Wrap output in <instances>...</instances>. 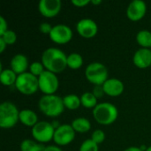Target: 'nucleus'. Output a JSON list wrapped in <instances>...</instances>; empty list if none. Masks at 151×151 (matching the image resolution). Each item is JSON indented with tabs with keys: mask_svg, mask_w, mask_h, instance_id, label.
Wrapping results in <instances>:
<instances>
[{
	"mask_svg": "<svg viewBox=\"0 0 151 151\" xmlns=\"http://www.w3.org/2000/svg\"><path fill=\"white\" fill-rule=\"evenodd\" d=\"M42 63L46 70L54 73H59L67 66V56L60 49L48 48L42 54Z\"/></svg>",
	"mask_w": 151,
	"mask_h": 151,
	"instance_id": "nucleus-1",
	"label": "nucleus"
},
{
	"mask_svg": "<svg viewBox=\"0 0 151 151\" xmlns=\"http://www.w3.org/2000/svg\"><path fill=\"white\" fill-rule=\"evenodd\" d=\"M40 111L46 116L55 118L59 116L65 109L63 98L57 95H44L38 103Z\"/></svg>",
	"mask_w": 151,
	"mask_h": 151,
	"instance_id": "nucleus-2",
	"label": "nucleus"
},
{
	"mask_svg": "<svg viewBox=\"0 0 151 151\" xmlns=\"http://www.w3.org/2000/svg\"><path fill=\"white\" fill-rule=\"evenodd\" d=\"M119 116L117 107L111 103H100L93 109V117L101 125H111Z\"/></svg>",
	"mask_w": 151,
	"mask_h": 151,
	"instance_id": "nucleus-3",
	"label": "nucleus"
},
{
	"mask_svg": "<svg viewBox=\"0 0 151 151\" xmlns=\"http://www.w3.org/2000/svg\"><path fill=\"white\" fill-rule=\"evenodd\" d=\"M19 120V111L12 102H4L0 104V127L12 128Z\"/></svg>",
	"mask_w": 151,
	"mask_h": 151,
	"instance_id": "nucleus-4",
	"label": "nucleus"
},
{
	"mask_svg": "<svg viewBox=\"0 0 151 151\" xmlns=\"http://www.w3.org/2000/svg\"><path fill=\"white\" fill-rule=\"evenodd\" d=\"M15 88L23 95L30 96L39 89L38 77L29 72L19 74L15 82Z\"/></svg>",
	"mask_w": 151,
	"mask_h": 151,
	"instance_id": "nucleus-5",
	"label": "nucleus"
},
{
	"mask_svg": "<svg viewBox=\"0 0 151 151\" xmlns=\"http://www.w3.org/2000/svg\"><path fill=\"white\" fill-rule=\"evenodd\" d=\"M87 80L96 85H103L108 80V70L106 66L100 62L90 63L85 70Z\"/></svg>",
	"mask_w": 151,
	"mask_h": 151,
	"instance_id": "nucleus-6",
	"label": "nucleus"
},
{
	"mask_svg": "<svg viewBox=\"0 0 151 151\" xmlns=\"http://www.w3.org/2000/svg\"><path fill=\"white\" fill-rule=\"evenodd\" d=\"M31 133L32 136L36 142L40 143H45L50 140H53L55 127H53L52 123L47 121H40L32 127Z\"/></svg>",
	"mask_w": 151,
	"mask_h": 151,
	"instance_id": "nucleus-7",
	"label": "nucleus"
},
{
	"mask_svg": "<svg viewBox=\"0 0 151 151\" xmlns=\"http://www.w3.org/2000/svg\"><path fill=\"white\" fill-rule=\"evenodd\" d=\"M39 89L44 95H54L58 88L59 81L56 73L45 70L38 77Z\"/></svg>",
	"mask_w": 151,
	"mask_h": 151,
	"instance_id": "nucleus-8",
	"label": "nucleus"
},
{
	"mask_svg": "<svg viewBox=\"0 0 151 151\" xmlns=\"http://www.w3.org/2000/svg\"><path fill=\"white\" fill-rule=\"evenodd\" d=\"M75 137V131L72 125L64 124L59 125L58 127L55 129L53 141L58 146H65L71 143Z\"/></svg>",
	"mask_w": 151,
	"mask_h": 151,
	"instance_id": "nucleus-9",
	"label": "nucleus"
},
{
	"mask_svg": "<svg viewBox=\"0 0 151 151\" xmlns=\"http://www.w3.org/2000/svg\"><path fill=\"white\" fill-rule=\"evenodd\" d=\"M50 38L58 44H65L73 38V31L67 25L58 24L52 27Z\"/></svg>",
	"mask_w": 151,
	"mask_h": 151,
	"instance_id": "nucleus-10",
	"label": "nucleus"
},
{
	"mask_svg": "<svg viewBox=\"0 0 151 151\" xmlns=\"http://www.w3.org/2000/svg\"><path fill=\"white\" fill-rule=\"evenodd\" d=\"M76 29L81 36L84 38H92L97 34L98 27L94 19L85 18L78 21L76 24Z\"/></svg>",
	"mask_w": 151,
	"mask_h": 151,
	"instance_id": "nucleus-11",
	"label": "nucleus"
},
{
	"mask_svg": "<svg viewBox=\"0 0 151 151\" xmlns=\"http://www.w3.org/2000/svg\"><path fill=\"white\" fill-rule=\"evenodd\" d=\"M40 13L46 18L57 16L61 10L60 0H40L38 4Z\"/></svg>",
	"mask_w": 151,
	"mask_h": 151,
	"instance_id": "nucleus-12",
	"label": "nucleus"
},
{
	"mask_svg": "<svg viewBox=\"0 0 151 151\" xmlns=\"http://www.w3.org/2000/svg\"><path fill=\"white\" fill-rule=\"evenodd\" d=\"M146 11L147 5L144 1L134 0L129 4L127 9V16L129 19L133 21H137L144 17Z\"/></svg>",
	"mask_w": 151,
	"mask_h": 151,
	"instance_id": "nucleus-13",
	"label": "nucleus"
},
{
	"mask_svg": "<svg viewBox=\"0 0 151 151\" xmlns=\"http://www.w3.org/2000/svg\"><path fill=\"white\" fill-rule=\"evenodd\" d=\"M134 65L139 68H147L151 65V50L147 48H141L137 50L133 57Z\"/></svg>",
	"mask_w": 151,
	"mask_h": 151,
	"instance_id": "nucleus-14",
	"label": "nucleus"
},
{
	"mask_svg": "<svg viewBox=\"0 0 151 151\" xmlns=\"http://www.w3.org/2000/svg\"><path fill=\"white\" fill-rule=\"evenodd\" d=\"M103 88H104V93L110 96H118L121 95L124 91L123 82L117 78L108 79L103 84Z\"/></svg>",
	"mask_w": 151,
	"mask_h": 151,
	"instance_id": "nucleus-15",
	"label": "nucleus"
},
{
	"mask_svg": "<svg viewBox=\"0 0 151 151\" xmlns=\"http://www.w3.org/2000/svg\"><path fill=\"white\" fill-rule=\"evenodd\" d=\"M10 65L11 69L19 75L27 72V69L28 68V59L23 54H16L11 59Z\"/></svg>",
	"mask_w": 151,
	"mask_h": 151,
	"instance_id": "nucleus-16",
	"label": "nucleus"
},
{
	"mask_svg": "<svg viewBox=\"0 0 151 151\" xmlns=\"http://www.w3.org/2000/svg\"><path fill=\"white\" fill-rule=\"evenodd\" d=\"M37 115L32 110L25 109L19 111V121L27 127H34L38 121Z\"/></svg>",
	"mask_w": 151,
	"mask_h": 151,
	"instance_id": "nucleus-17",
	"label": "nucleus"
},
{
	"mask_svg": "<svg viewBox=\"0 0 151 151\" xmlns=\"http://www.w3.org/2000/svg\"><path fill=\"white\" fill-rule=\"evenodd\" d=\"M72 127L75 132L78 133H86L90 130L91 123L86 118H77L72 121Z\"/></svg>",
	"mask_w": 151,
	"mask_h": 151,
	"instance_id": "nucleus-18",
	"label": "nucleus"
},
{
	"mask_svg": "<svg viewBox=\"0 0 151 151\" xmlns=\"http://www.w3.org/2000/svg\"><path fill=\"white\" fill-rule=\"evenodd\" d=\"M136 41L142 48L150 49L151 47V32L146 29L140 30L136 35Z\"/></svg>",
	"mask_w": 151,
	"mask_h": 151,
	"instance_id": "nucleus-19",
	"label": "nucleus"
},
{
	"mask_svg": "<svg viewBox=\"0 0 151 151\" xmlns=\"http://www.w3.org/2000/svg\"><path fill=\"white\" fill-rule=\"evenodd\" d=\"M63 103H64L65 108H67L69 110H76L81 104V97H79L77 95H74V94H70V95H66L65 96H64Z\"/></svg>",
	"mask_w": 151,
	"mask_h": 151,
	"instance_id": "nucleus-20",
	"label": "nucleus"
},
{
	"mask_svg": "<svg viewBox=\"0 0 151 151\" xmlns=\"http://www.w3.org/2000/svg\"><path fill=\"white\" fill-rule=\"evenodd\" d=\"M18 75L12 69H4L1 71L0 81L5 86H11L15 84Z\"/></svg>",
	"mask_w": 151,
	"mask_h": 151,
	"instance_id": "nucleus-21",
	"label": "nucleus"
},
{
	"mask_svg": "<svg viewBox=\"0 0 151 151\" xmlns=\"http://www.w3.org/2000/svg\"><path fill=\"white\" fill-rule=\"evenodd\" d=\"M44 148L45 147L42 145V143L29 139H26L20 143L21 151H42Z\"/></svg>",
	"mask_w": 151,
	"mask_h": 151,
	"instance_id": "nucleus-22",
	"label": "nucleus"
},
{
	"mask_svg": "<svg viewBox=\"0 0 151 151\" xmlns=\"http://www.w3.org/2000/svg\"><path fill=\"white\" fill-rule=\"evenodd\" d=\"M81 104L88 109H94L98 104H97V98L95 96V95L92 92H85L81 96Z\"/></svg>",
	"mask_w": 151,
	"mask_h": 151,
	"instance_id": "nucleus-23",
	"label": "nucleus"
},
{
	"mask_svg": "<svg viewBox=\"0 0 151 151\" xmlns=\"http://www.w3.org/2000/svg\"><path fill=\"white\" fill-rule=\"evenodd\" d=\"M83 65V58L81 54L73 52L67 56V66L72 69H79Z\"/></svg>",
	"mask_w": 151,
	"mask_h": 151,
	"instance_id": "nucleus-24",
	"label": "nucleus"
},
{
	"mask_svg": "<svg viewBox=\"0 0 151 151\" xmlns=\"http://www.w3.org/2000/svg\"><path fill=\"white\" fill-rule=\"evenodd\" d=\"M44 71V65H42V62H33L29 65V73H31L36 77H39Z\"/></svg>",
	"mask_w": 151,
	"mask_h": 151,
	"instance_id": "nucleus-25",
	"label": "nucleus"
},
{
	"mask_svg": "<svg viewBox=\"0 0 151 151\" xmlns=\"http://www.w3.org/2000/svg\"><path fill=\"white\" fill-rule=\"evenodd\" d=\"M80 151H98V144L91 139L85 140L80 147Z\"/></svg>",
	"mask_w": 151,
	"mask_h": 151,
	"instance_id": "nucleus-26",
	"label": "nucleus"
},
{
	"mask_svg": "<svg viewBox=\"0 0 151 151\" xmlns=\"http://www.w3.org/2000/svg\"><path fill=\"white\" fill-rule=\"evenodd\" d=\"M7 45H12V44H14L16 42V40H17V35L14 31L12 30H10L8 29L2 36H0Z\"/></svg>",
	"mask_w": 151,
	"mask_h": 151,
	"instance_id": "nucleus-27",
	"label": "nucleus"
},
{
	"mask_svg": "<svg viewBox=\"0 0 151 151\" xmlns=\"http://www.w3.org/2000/svg\"><path fill=\"white\" fill-rule=\"evenodd\" d=\"M91 140L93 142H95L96 144H101L104 142L105 140V134L103 130L101 129H96L93 132L92 136H91Z\"/></svg>",
	"mask_w": 151,
	"mask_h": 151,
	"instance_id": "nucleus-28",
	"label": "nucleus"
},
{
	"mask_svg": "<svg viewBox=\"0 0 151 151\" xmlns=\"http://www.w3.org/2000/svg\"><path fill=\"white\" fill-rule=\"evenodd\" d=\"M52 26L50 24V23H48V22H43V23H41L40 24V27H39V29H40V31L42 32V33H43V34H49L50 35V33L51 32V30H52Z\"/></svg>",
	"mask_w": 151,
	"mask_h": 151,
	"instance_id": "nucleus-29",
	"label": "nucleus"
},
{
	"mask_svg": "<svg viewBox=\"0 0 151 151\" xmlns=\"http://www.w3.org/2000/svg\"><path fill=\"white\" fill-rule=\"evenodd\" d=\"M92 93L95 95V96L96 98L102 97L104 96V94H105L104 93V88H103V85H96V86H95Z\"/></svg>",
	"mask_w": 151,
	"mask_h": 151,
	"instance_id": "nucleus-30",
	"label": "nucleus"
},
{
	"mask_svg": "<svg viewBox=\"0 0 151 151\" xmlns=\"http://www.w3.org/2000/svg\"><path fill=\"white\" fill-rule=\"evenodd\" d=\"M7 22L3 16H0V36H2L7 30Z\"/></svg>",
	"mask_w": 151,
	"mask_h": 151,
	"instance_id": "nucleus-31",
	"label": "nucleus"
},
{
	"mask_svg": "<svg viewBox=\"0 0 151 151\" xmlns=\"http://www.w3.org/2000/svg\"><path fill=\"white\" fill-rule=\"evenodd\" d=\"M91 3L90 0H72V4L77 7H83Z\"/></svg>",
	"mask_w": 151,
	"mask_h": 151,
	"instance_id": "nucleus-32",
	"label": "nucleus"
},
{
	"mask_svg": "<svg viewBox=\"0 0 151 151\" xmlns=\"http://www.w3.org/2000/svg\"><path fill=\"white\" fill-rule=\"evenodd\" d=\"M42 151H63L59 147L55 146V145H50L44 148V150Z\"/></svg>",
	"mask_w": 151,
	"mask_h": 151,
	"instance_id": "nucleus-33",
	"label": "nucleus"
},
{
	"mask_svg": "<svg viewBox=\"0 0 151 151\" xmlns=\"http://www.w3.org/2000/svg\"><path fill=\"white\" fill-rule=\"evenodd\" d=\"M6 45H7V44L5 43V42L0 37V53H3V52L4 51Z\"/></svg>",
	"mask_w": 151,
	"mask_h": 151,
	"instance_id": "nucleus-34",
	"label": "nucleus"
},
{
	"mask_svg": "<svg viewBox=\"0 0 151 151\" xmlns=\"http://www.w3.org/2000/svg\"><path fill=\"white\" fill-rule=\"evenodd\" d=\"M123 151H143L141 150V148L139 147H129L127 149H126L125 150Z\"/></svg>",
	"mask_w": 151,
	"mask_h": 151,
	"instance_id": "nucleus-35",
	"label": "nucleus"
},
{
	"mask_svg": "<svg viewBox=\"0 0 151 151\" xmlns=\"http://www.w3.org/2000/svg\"><path fill=\"white\" fill-rule=\"evenodd\" d=\"M91 3L94 4H99L102 3V0H91Z\"/></svg>",
	"mask_w": 151,
	"mask_h": 151,
	"instance_id": "nucleus-36",
	"label": "nucleus"
},
{
	"mask_svg": "<svg viewBox=\"0 0 151 151\" xmlns=\"http://www.w3.org/2000/svg\"><path fill=\"white\" fill-rule=\"evenodd\" d=\"M145 151H151V146H150V147H148V148H147V150H146Z\"/></svg>",
	"mask_w": 151,
	"mask_h": 151,
	"instance_id": "nucleus-37",
	"label": "nucleus"
}]
</instances>
